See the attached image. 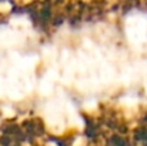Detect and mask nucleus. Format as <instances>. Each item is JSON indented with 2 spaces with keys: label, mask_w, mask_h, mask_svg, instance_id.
Here are the masks:
<instances>
[]
</instances>
